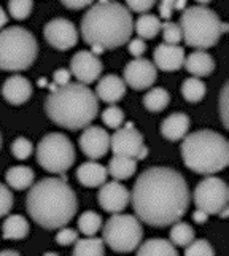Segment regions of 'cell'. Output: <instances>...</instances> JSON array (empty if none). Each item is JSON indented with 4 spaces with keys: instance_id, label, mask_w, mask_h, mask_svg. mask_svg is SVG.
<instances>
[{
    "instance_id": "6da1fadb",
    "label": "cell",
    "mask_w": 229,
    "mask_h": 256,
    "mask_svg": "<svg viewBox=\"0 0 229 256\" xmlns=\"http://www.w3.org/2000/svg\"><path fill=\"white\" fill-rule=\"evenodd\" d=\"M129 202L137 218L145 224L170 226L188 210V183L170 167H150L136 180Z\"/></svg>"
},
{
    "instance_id": "7a4b0ae2",
    "label": "cell",
    "mask_w": 229,
    "mask_h": 256,
    "mask_svg": "<svg viewBox=\"0 0 229 256\" xmlns=\"http://www.w3.org/2000/svg\"><path fill=\"white\" fill-rule=\"evenodd\" d=\"M26 208L29 216L43 229H59L74 220L78 199L66 180L48 176L30 186Z\"/></svg>"
},
{
    "instance_id": "3957f363",
    "label": "cell",
    "mask_w": 229,
    "mask_h": 256,
    "mask_svg": "<svg viewBox=\"0 0 229 256\" xmlns=\"http://www.w3.org/2000/svg\"><path fill=\"white\" fill-rule=\"evenodd\" d=\"M134 32L129 8L114 0H99L82 20V37L88 45L113 50L126 45Z\"/></svg>"
},
{
    "instance_id": "277c9868",
    "label": "cell",
    "mask_w": 229,
    "mask_h": 256,
    "mask_svg": "<svg viewBox=\"0 0 229 256\" xmlns=\"http://www.w3.org/2000/svg\"><path fill=\"white\" fill-rule=\"evenodd\" d=\"M45 112L54 124L68 130L90 126L99 113V99L83 83L58 86L46 97Z\"/></svg>"
},
{
    "instance_id": "5b68a950",
    "label": "cell",
    "mask_w": 229,
    "mask_h": 256,
    "mask_svg": "<svg viewBox=\"0 0 229 256\" xmlns=\"http://www.w3.org/2000/svg\"><path fill=\"white\" fill-rule=\"evenodd\" d=\"M182 142V158L190 170L200 175H214L229 164V144L215 130H196L186 134Z\"/></svg>"
},
{
    "instance_id": "8992f818",
    "label": "cell",
    "mask_w": 229,
    "mask_h": 256,
    "mask_svg": "<svg viewBox=\"0 0 229 256\" xmlns=\"http://www.w3.org/2000/svg\"><path fill=\"white\" fill-rule=\"evenodd\" d=\"M182 40L196 50L215 46L220 37L228 30V24L222 22L218 14L204 5L184 8L180 16Z\"/></svg>"
},
{
    "instance_id": "52a82bcc",
    "label": "cell",
    "mask_w": 229,
    "mask_h": 256,
    "mask_svg": "<svg viewBox=\"0 0 229 256\" xmlns=\"http://www.w3.org/2000/svg\"><path fill=\"white\" fill-rule=\"evenodd\" d=\"M38 45L34 34L13 26L0 30V68L6 72L28 70L37 59Z\"/></svg>"
},
{
    "instance_id": "ba28073f",
    "label": "cell",
    "mask_w": 229,
    "mask_h": 256,
    "mask_svg": "<svg viewBox=\"0 0 229 256\" xmlns=\"http://www.w3.org/2000/svg\"><path fill=\"white\" fill-rule=\"evenodd\" d=\"M104 244H107L113 252L130 253L136 252L144 239V228L140 220L134 215L113 214L102 229Z\"/></svg>"
},
{
    "instance_id": "9c48e42d",
    "label": "cell",
    "mask_w": 229,
    "mask_h": 256,
    "mask_svg": "<svg viewBox=\"0 0 229 256\" xmlns=\"http://www.w3.org/2000/svg\"><path fill=\"white\" fill-rule=\"evenodd\" d=\"M38 164L51 174H66L75 162V146L60 132L45 136L37 146Z\"/></svg>"
},
{
    "instance_id": "30bf717a",
    "label": "cell",
    "mask_w": 229,
    "mask_h": 256,
    "mask_svg": "<svg viewBox=\"0 0 229 256\" xmlns=\"http://www.w3.org/2000/svg\"><path fill=\"white\" fill-rule=\"evenodd\" d=\"M228 184L214 175L206 176L194 190V206L196 208L204 210L207 215H218L224 207H228Z\"/></svg>"
},
{
    "instance_id": "8fae6325",
    "label": "cell",
    "mask_w": 229,
    "mask_h": 256,
    "mask_svg": "<svg viewBox=\"0 0 229 256\" xmlns=\"http://www.w3.org/2000/svg\"><path fill=\"white\" fill-rule=\"evenodd\" d=\"M110 148L113 154L128 156L134 160H145L148 148L144 144V136L130 126L118 128L110 137Z\"/></svg>"
},
{
    "instance_id": "7c38bea8",
    "label": "cell",
    "mask_w": 229,
    "mask_h": 256,
    "mask_svg": "<svg viewBox=\"0 0 229 256\" xmlns=\"http://www.w3.org/2000/svg\"><path fill=\"white\" fill-rule=\"evenodd\" d=\"M43 35L50 45L59 51L74 48L78 42V30L75 24L64 18H56L50 21L43 29Z\"/></svg>"
},
{
    "instance_id": "4fadbf2b",
    "label": "cell",
    "mask_w": 229,
    "mask_h": 256,
    "mask_svg": "<svg viewBox=\"0 0 229 256\" xmlns=\"http://www.w3.org/2000/svg\"><path fill=\"white\" fill-rule=\"evenodd\" d=\"M122 76H124V83L134 91H144L153 86L158 74L154 64L150 62L148 59L136 58L134 60L128 62Z\"/></svg>"
},
{
    "instance_id": "5bb4252c",
    "label": "cell",
    "mask_w": 229,
    "mask_h": 256,
    "mask_svg": "<svg viewBox=\"0 0 229 256\" xmlns=\"http://www.w3.org/2000/svg\"><path fill=\"white\" fill-rule=\"evenodd\" d=\"M70 74H72L78 83L91 84L99 80L102 74V62L99 56L92 54L91 51H78L70 60Z\"/></svg>"
},
{
    "instance_id": "9a60e30c",
    "label": "cell",
    "mask_w": 229,
    "mask_h": 256,
    "mask_svg": "<svg viewBox=\"0 0 229 256\" xmlns=\"http://www.w3.org/2000/svg\"><path fill=\"white\" fill-rule=\"evenodd\" d=\"M80 148L84 156L90 160H100L110 150V136L100 126H86L80 136Z\"/></svg>"
},
{
    "instance_id": "2e32d148",
    "label": "cell",
    "mask_w": 229,
    "mask_h": 256,
    "mask_svg": "<svg viewBox=\"0 0 229 256\" xmlns=\"http://www.w3.org/2000/svg\"><path fill=\"white\" fill-rule=\"evenodd\" d=\"M100 207L108 212V214H120L122 212L130 200V192L124 184H121L118 180L114 182H105L100 184V191L98 194Z\"/></svg>"
},
{
    "instance_id": "e0dca14e",
    "label": "cell",
    "mask_w": 229,
    "mask_h": 256,
    "mask_svg": "<svg viewBox=\"0 0 229 256\" xmlns=\"http://www.w3.org/2000/svg\"><path fill=\"white\" fill-rule=\"evenodd\" d=\"M184 50L178 45H169V43H161L158 45L153 59L158 68H161L162 72H175V70L182 68L184 62Z\"/></svg>"
},
{
    "instance_id": "ac0fdd59",
    "label": "cell",
    "mask_w": 229,
    "mask_h": 256,
    "mask_svg": "<svg viewBox=\"0 0 229 256\" xmlns=\"http://www.w3.org/2000/svg\"><path fill=\"white\" fill-rule=\"evenodd\" d=\"M4 99L12 105H22L32 96V84L26 76L13 75L6 78V82L2 86Z\"/></svg>"
},
{
    "instance_id": "d6986e66",
    "label": "cell",
    "mask_w": 229,
    "mask_h": 256,
    "mask_svg": "<svg viewBox=\"0 0 229 256\" xmlns=\"http://www.w3.org/2000/svg\"><path fill=\"white\" fill-rule=\"evenodd\" d=\"M94 94L99 100L108 104V105H113L124 97L126 83L118 75H105L98 82Z\"/></svg>"
},
{
    "instance_id": "ffe728a7",
    "label": "cell",
    "mask_w": 229,
    "mask_h": 256,
    "mask_svg": "<svg viewBox=\"0 0 229 256\" xmlns=\"http://www.w3.org/2000/svg\"><path fill=\"white\" fill-rule=\"evenodd\" d=\"M190 116L186 113H172L161 122V134L170 142H178L190 130Z\"/></svg>"
},
{
    "instance_id": "44dd1931",
    "label": "cell",
    "mask_w": 229,
    "mask_h": 256,
    "mask_svg": "<svg viewBox=\"0 0 229 256\" xmlns=\"http://www.w3.org/2000/svg\"><path fill=\"white\" fill-rule=\"evenodd\" d=\"M107 169L96 161L83 162L76 169V178L86 188H99L100 184L107 182Z\"/></svg>"
},
{
    "instance_id": "7402d4cb",
    "label": "cell",
    "mask_w": 229,
    "mask_h": 256,
    "mask_svg": "<svg viewBox=\"0 0 229 256\" xmlns=\"http://www.w3.org/2000/svg\"><path fill=\"white\" fill-rule=\"evenodd\" d=\"M183 66L186 67V70L192 76L202 78V76H208L215 70V60L207 51L199 50L191 52L188 58H184Z\"/></svg>"
},
{
    "instance_id": "603a6c76",
    "label": "cell",
    "mask_w": 229,
    "mask_h": 256,
    "mask_svg": "<svg viewBox=\"0 0 229 256\" xmlns=\"http://www.w3.org/2000/svg\"><path fill=\"white\" fill-rule=\"evenodd\" d=\"M34 178H35L34 170L30 167H26V166H14L12 169H8L5 174L6 184L18 191L30 188L34 184Z\"/></svg>"
},
{
    "instance_id": "cb8c5ba5",
    "label": "cell",
    "mask_w": 229,
    "mask_h": 256,
    "mask_svg": "<svg viewBox=\"0 0 229 256\" xmlns=\"http://www.w3.org/2000/svg\"><path fill=\"white\" fill-rule=\"evenodd\" d=\"M136 170H137V160L128 156H118V154H114L112 158L107 169V172L118 182L130 178L136 174Z\"/></svg>"
},
{
    "instance_id": "d4e9b609",
    "label": "cell",
    "mask_w": 229,
    "mask_h": 256,
    "mask_svg": "<svg viewBox=\"0 0 229 256\" xmlns=\"http://www.w3.org/2000/svg\"><path fill=\"white\" fill-rule=\"evenodd\" d=\"M2 234L8 240H20L28 237L29 223L22 215H10L2 226Z\"/></svg>"
},
{
    "instance_id": "484cf974",
    "label": "cell",
    "mask_w": 229,
    "mask_h": 256,
    "mask_svg": "<svg viewBox=\"0 0 229 256\" xmlns=\"http://www.w3.org/2000/svg\"><path fill=\"white\" fill-rule=\"evenodd\" d=\"M137 253L138 254H156V256H175L177 252V246H175L170 240H166V239H150L144 244H140L137 246Z\"/></svg>"
},
{
    "instance_id": "4316f807",
    "label": "cell",
    "mask_w": 229,
    "mask_h": 256,
    "mask_svg": "<svg viewBox=\"0 0 229 256\" xmlns=\"http://www.w3.org/2000/svg\"><path fill=\"white\" fill-rule=\"evenodd\" d=\"M134 30L137 32L138 38H154L161 32V21L160 18L150 13H144L138 16L134 24Z\"/></svg>"
},
{
    "instance_id": "83f0119b",
    "label": "cell",
    "mask_w": 229,
    "mask_h": 256,
    "mask_svg": "<svg viewBox=\"0 0 229 256\" xmlns=\"http://www.w3.org/2000/svg\"><path fill=\"white\" fill-rule=\"evenodd\" d=\"M105 253V244L102 239L86 236V239H76L74 244V254L78 256H102Z\"/></svg>"
},
{
    "instance_id": "f1b7e54d",
    "label": "cell",
    "mask_w": 229,
    "mask_h": 256,
    "mask_svg": "<svg viewBox=\"0 0 229 256\" xmlns=\"http://www.w3.org/2000/svg\"><path fill=\"white\" fill-rule=\"evenodd\" d=\"M207 92V86L206 83L200 80V78L191 76L186 78L182 84V94L183 97L191 104H198L204 99V96Z\"/></svg>"
},
{
    "instance_id": "f546056e",
    "label": "cell",
    "mask_w": 229,
    "mask_h": 256,
    "mask_svg": "<svg viewBox=\"0 0 229 256\" xmlns=\"http://www.w3.org/2000/svg\"><path fill=\"white\" fill-rule=\"evenodd\" d=\"M170 102V94L164 88H153L144 97V105L150 112H162Z\"/></svg>"
},
{
    "instance_id": "4dcf8cb0",
    "label": "cell",
    "mask_w": 229,
    "mask_h": 256,
    "mask_svg": "<svg viewBox=\"0 0 229 256\" xmlns=\"http://www.w3.org/2000/svg\"><path fill=\"white\" fill-rule=\"evenodd\" d=\"M194 240V229H192L188 223L183 222H175L172 229H170V242L175 246H186Z\"/></svg>"
},
{
    "instance_id": "1f68e13d",
    "label": "cell",
    "mask_w": 229,
    "mask_h": 256,
    "mask_svg": "<svg viewBox=\"0 0 229 256\" xmlns=\"http://www.w3.org/2000/svg\"><path fill=\"white\" fill-rule=\"evenodd\" d=\"M100 228H102V216L92 210L84 212V214L78 218V229H80V232L84 236L98 234L100 231Z\"/></svg>"
},
{
    "instance_id": "d6a6232c",
    "label": "cell",
    "mask_w": 229,
    "mask_h": 256,
    "mask_svg": "<svg viewBox=\"0 0 229 256\" xmlns=\"http://www.w3.org/2000/svg\"><path fill=\"white\" fill-rule=\"evenodd\" d=\"M34 2L32 0H10L8 2V12L14 18V20H28L32 13Z\"/></svg>"
},
{
    "instance_id": "836d02e7",
    "label": "cell",
    "mask_w": 229,
    "mask_h": 256,
    "mask_svg": "<svg viewBox=\"0 0 229 256\" xmlns=\"http://www.w3.org/2000/svg\"><path fill=\"white\" fill-rule=\"evenodd\" d=\"M102 121L107 128L118 129V128H121L122 122H124V113H122V110L120 107H116V105L113 104L108 108H105L102 112Z\"/></svg>"
},
{
    "instance_id": "e575fe53",
    "label": "cell",
    "mask_w": 229,
    "mask_h": 256,
    "mask_svg": "<svg viewBox=\"0 0 229 256\" xmlns=\"http://www.w3.org/2000/svg\"><path fill=\"white\" fill-rule=\"evenodd\" d=\"M184 254L186 256H214L215 250L206 239L192 240L184 246Z\"/></svg>"
},
{
    "instance_id": "d590c367",
    "label": "cell",
    "mask_w": 229,
    "mask_h": 256,
    "mask_svg": "<svg viewBox=\"0 0 229 256\" xmlns=\"http://www.w3.org/2000/svg\"><path fill=\"white\" fill-rule=\"evenodd\" d=\"M12 153L16 160H28V158L34 153V145L29 138L26 137H18L14 142L12 144Z\"/></svg>"
},
{
    "instance_id": "8d00e7d4",
    "label": "cell",
    "mask_w": 229,
    "mask_h": 256,
    "mask_svg": "<svg viewBox=\"0 0 229 256\" xmlns=\"http://www.w3.org/2000/svg\"><path fill=\"white\" fill-rule=\"evenodd\" d=\"M161 30H162V38L164 43H169V45H178L182 40V30L180 26L175 22H164L161 24Z\"/></svg>"
},
{
    "instance_id": "74e56055",
    "label": "cell",
    "mask_w": 229,
    "mask_h": 256,
    "mask_svg": "<svg viewBox=\"0 0 229 256\" xmlns=\"http://www.w3.org/2000/svg\"><path fill=\"white\" fill-rule=\"evenodd\" d=\"M13 200V192L10 191V188L5 186L4 183H0V218L10 214Z\"/></svg>"
},
{
    "instance_id": "f35d334b",
    "label": "cell",
    "mask_w": 229,
    "mask_h": 256,
    "mask_svg": "<svg viewBox=\"0 0 229 256\" xmlns=\"http://www.w3.org/2000/svg\"><path fill=\"white\" fill-rule=\"evenodd\" d=\"M60 229V228H59ZM78 239V234L75 229L72 228H64L56 234V244L60 246H68V245H74L75 240Z\"/></svg>"
},
{
    "instance_id": "ab89813d",
    "label": "cell",
    "mask_w": 229,
    "mask_h": 256,
    "mask_svg": "<svg viewBox=\"0 0 229 256\" xmlns=\"http://www.w3.org/2000/svg\"><path fill=\"white\" fill-rule=\"evenodd\" d=\"M158 0H126L128 8L136 13H146L156 5Z\"/></svg>"
},
{
    "instance_id": "60d3db41",
    "label": "cell",
    "mask_w": 229,
    "mask_h": 256,
    "mask_svg": "<svg viewBox=\"0 0 229 256\" xmlns=\"http://www.w3.org/2000/svg\"><path fill=\"white\" fill-rule=\"evenodd\" d=\"M228 84L223 88V91H222V96H220V116H222V122H223V126L224 129H229V122H228Z\"/></svg>"
},
{
    "instance_id": "b9f144b4",
    "label": "cell",
    "mask_w": 229,
    "mask_h": 256,
    "mask_svg": "<svg viewBox=\"0 0 229 256\" xmlns=\"http://www.w3.org/2000/svg\"><path fill=\"white\" fill-rule=\"evenodd\" d=\"M128 50L134 58H142L146 51V43L144 42V38H132L128 45Z\"/></svg>"
},
{
    "instance_id": "7bdbcfd3",
    "label": "cell",
    "mask_w": 229,
    "mask_h": 256,
    "mask_svg": "<svg viewBox=\"0 0 229 256\" xmlns=\"http://www.w3.org/2000/svg\"><path fill=\"white\" fill-rule=\"evenodd\" d=\"M175 10V0H161L160 4V16L162 20H170Z\"/></svg>"
},
{
    "instance_id": "ee69618b",
    "label": "cell",
    "mask_w": 229,
    "mask_h": 256,
    "mask_svg": "<svg viewBox=\"0 0 229 256\" xmlns=\"http://www.w3.org/2000/svg\"><path fill=\"white\" fill-rule=\"evenodd\" d=\"M70 76H72V74L68 72V70L66 68H59L56 70L54 74H52V82H54L56 86H64L70 82Z\"/></svg>"
},
{
    "instance_id": "f6af8a7d",
    "label": "cell",
    "mask_w": 229,
    "mask_h": 256,
    "mask_svg": "<svg viewBox=\"0 0 229 256\" xmlns=\"http://www.w3.org/2000/svg\"><path fill=\"white\" fill-rule=\"evenodd\" d=\"M94 0H60L66 8H70V10H82V8L90 6Z\"/></svg>"
},
{
    "instance_id": "bcb514c9",
    "label": "cell",
    "mask_w": 229,
    "mask_h": 256,
    "mask_svg": "<svg viewBox=\"0 0 229 256\" xmlns=\"http://www.w3.org/2000/svg\"><path fill=\"white\" fill-rule=\"evenodd\" d=\"M192 220H194V223H198V224H202V223H206L207 220H208V215L206 214L204 210L196 208V210H194V214H192Z\"/></svg>"
},
{
    "instance_id": "7dc6e473",
    "label": "cell",
    "mask_w": 229,
    "mask_h": 256,
    "mask_svg": "<svg viewBox=\"0 0 229 256\" xmlns=\"http://www.w3.org/2000/svg\"><path fill=\"white\" fill-rule=\"evenodd\" d=\"M6 22H8V16H6V13L4 12V8L0 6V30H2V29L5 28Z\"/></svg>"
},
{
    "instance_id": "c3c4849f",
    "label": "cell",
    "mask_w": 229,
    "mask_h": 256,
    "mask_svg": "<svg viewBox=\"0 0 229 256\" xmlns=\"http://www.w3.org/2000/svg\"><path fill=\"white\" fill-rule=\"evenodd\" d=\"M188 0H175V10H184Z\"/></svg>"
},
{
    "instance_id": "681fc988",
    "label": "cell",
    "mask_w": 229,
    "mask_h": 256,
    "mask_svg": "<svg viewBox=\"0 0 229 256\" xmlns=\"http://www.w3.org/2000/svg\"><path fill=\"white\" fill-rule=\"evenodd\" d=\"M18 256V254H20V253H18L16 250H2V252H0V256Z\"/></svg>"
},
{
    "instance_id": "f907efd6",
    "label": "cell",
    "mask_w": 229,
    "mask_h": 256,
    "mask_svg": "<svg viewBox=\"0 0 229 256\" xmlns=\"http://www.w3.org/2000/svg\"><path fill=\"white\" fill-rule=\"evenodd\" d=\"M196 2H199L200 5H206V4H210L212 0H196Z\"/></svg>"
},
{
    "instance_id": "816d5d0a",
    "label": "cell",
    "mask_w": 229,
    "mask_h": 256,
    "mask_svg": "<svg viewBox=\"0 0 229 256\" xmlns=\"http://www.w3.org/2000/svg\"><path fill=\"white\" fill-rule=\"evenodd\" d=\"M0 146H2V134H0Z\"/></svg>"
}]
</instances>
